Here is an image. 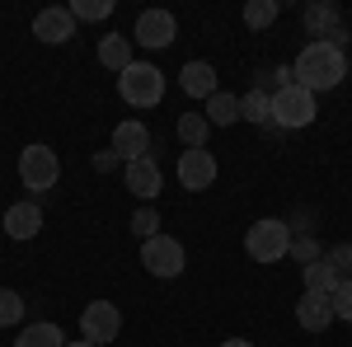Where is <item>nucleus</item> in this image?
I'll use <instances>...</instances> for the list:
<instances>
[{
    "label": "nucleus",
    "mask_w": 352,
    "mask_h": 347,
    "mask_svg": "<svg viewBox=\"0 0 352 347\" xmlns=\"http://www.w3.org/2000/svg\"><path fill=\"white\" fill-rule=\"evenodd\" d=\"M292 76H296L300 89L320 94V89H338L343 76H348V56L338 43H305L300 56L292 61Z\"/></svg>",
    "instance_id": "nucleus-1"
},
{
    "label": "nucleus",
    "mask_w": 352,
    "mask_h": 347,
    "mask_svg": "<svg viewBox=\"0 0 352 347\" xmlns=\"http://www.w3.org/2000/svg\"><path fill=\"white\" fill-rule=\"evenodd\" d=\"M118 94H122V104H132V108H155L164 99V71L151 66V61H132L118 76Z\"/></svg>",
    "instance_id": "nucleus-2"
},
{
    "label": "nucleus",
    "mask_w": 352,
    "mask_h": 347,
    "mask_svg": "<svg viewBox=\"0 0 352 347\" xmlns=\"http://www.w3.org/2000/svg\"><path fill=\"white\" fill-rule=\"evenodd\" d=\"M287 249H292V225H287V221H272V216L254 221L249 235H244V254H249L254 263H282Z\"/></svg>",
    "instance_id": "nucleus-3"
},
{
    "label": "nucleus",
    "mask_w": 352,
    "mask_h": 347,
    "mask_svg": "<svg viewBox=\"0 0 352 347\" xmlns=\"http://www.w3.org/2000/svg\"><path fill=\"white\" fill-rule=\"evenodd\" d=\"M315 117H320V104H315V94H310V89L287 85V89H277V94H272V127L296 132V127H310Z\"/></svg>",
    "instance_id": "nucleus-4"
},
{
    "label": "nucleus",
    "mask_w": 352,
    "mask_h": 347,
    "mask_svg": "<svg viewBox=\"0 0 352 347\" xmlns=\"http://www.w3.org/2000/svg\"><path fill=\"white\" fill-rule=\"evenodd\" d=\"M56 179H61V160H56L52 146H24L19 150V183L28 188V192H47V188H56Z\"/></svg>",
    "instance_id": "nucleus-5"
},
{
    "label": "nucleus",
    "mask_w": 352,
    "mask_h": 347,
    "mask_svg": "<svg viewBox=\"0 0 352 347\" xmlns=\"http://www.w3.org/2000/svg\"><path fill=\"white\" fill-rule=\"evenodd\" d=\"M184 244L174 240V235H151V240H141V267L151 272V277H179L184 272Z\"/></svg>",
    "instance_id": "nucleus-6"
},
{
    "label": "nucleus",
    "mask_w": 352,
    "mask_h": 347,
    "mask_svg": "<svg viewBox=\"0 0 352 347\" xmlns=\"http://www.w3.org/2000/svg\"><path fill=\"white\" fill-rule=\"evenodd\" d=\"M80 333H85V343H94V347L113 343L122 333V310L113 300H89L85 315H80Z\"/></svg>",
    "instance_id": "nucleus-7"
},
{
    "label": "nucleus",
    "mask_w": 352,
    "mask_h": 347,
    "mask_svg": "<svg viewBox=\"0 0 352 347\" xmlns=\"http://www.w3.org/2000/svg\"><path fill=\"white\" fill-rule=\"evenodd\" d=\"M300 24H305V33H310L315 43H338V47H343V38H348V24H343V14H338V5H329V0H310V5L300 10Z\"/></svg>",
    "instance_id": "nucleus-8"
},
{
    "label": "nucleus",
    "mask_w": 352,
    "mask_h": 347,
    "mask_svg": "<svg viewBox=\"0 0 352 347\" xmlns=\"http://www.w3.org/2000/svg\"><path fill=\"white\" fill-rule=\"evenodd\" d=\"M136 43L146 47V52H160V47H169L174 38H179V24H174V14L169 10H141L136 14Z\"/></svg>",
    "instance_id": "nucleus-9"
},
{
    "label": "nucleus",
    "mask_w": 352,
    "mask_h": 347,
    "mask_svg": "<svg viewBox=\"0 0 352 347\" xmlns=\"http://www.w3.org/2000/svg\"><path fill=\"white\" fill-rule=\"evenodd\" d=\"M179 183L188 192H207L217 183V155L212 150H184L179 155Z\"/></svg>",
    "instance_id": "nucleus-10"
},
{
    "label": "nucleus",
    "mask_w": 352,
    "mask_h": 347,
    "mask_svg": "<svg viewBox=\"0 0 352 347\" xmlns=\"http://www.w3.org/2000/svg\"><path fill=\"white\" fill-rule=\"evenodd\" d=\"M33 38H38V43H52V47L71 43V38H76V19H71V10H66V5H47V10H38V19H33Z\"/></svg>",
    "instance_id": "nucleus-11"
},
{
    "label": "nucleus",
    "mask_w": 352,
    "mask_h": 347,
    "mask_svg": "<svg viewBox=\"0 0 352 347\" xmlns=\"http://www.w3.org/2000/svg\"><path fill=\"white\" fill-rule=\"evenodd\" d=\"M113 155H118V160H127V164L146 160V155H151V132H146L136 117L118 122V127H113Z\"/></svg>",
    "instance_id": "nucleus-12"
},
{
    "label": "nucleus",
    "mask_w": 352,
    "mask_h": 347,
    "mask_svg": "<svg viewBox=\"0 0 352 347\" xmlns=\"http://www.w3.org/2000/svg\"><path fill=\"white\" fill-rule=\"evenodd\" d=\"M296 324L310 328V333H324L333 324V295H320V291H305L296 300Z\"/></svg>",
    "instance_id": "nucleus-13"
},
{
    "label": "nucleus",
    "mask_w": 352,
    "mask_h": 347,
    "mask_svg": "<svg viewBox=\"0 0 352 347\" xmlns=\"http://www.w3.org/2000/svg\"><path fill=\"white\" fill-rule=\"evenodd\" d=\"M179 85H184L188 99H212V94L221 89V85H217V66H212V61H184Z\"/></svg>",
    "instance_id": "nucleus-14"
},
{
    "label": "nucleus",
    "mask_w": 352,
    "mask_h": 347,
    "mask_svg": "<svg viewBox=\"0 0 352 347\" xmlns=\"http://www.w3.org/2000/svg\"><path fill=\"white\" fill-rule=\"evenodd\" d=\"M160 164L151 160V155H146V160H132L127 164V192H136V197H141V202H155V192H160Z\"/></svg>",
    "instance_id": "nucleus-15"
},
{
    "label": "nucleus",
    "mask_w": 352,
    "mask_h": 347,
    "mask_svg": "<svg viewBox=\"0 0 352 347\" xmlns=\"http://www.w3.org/2000/svg\"><path fill=\"white\" fill-rule=\"evenodd\" d=\"M38 230H43L38 202H14V207L5 212V235H10V240H33Z\"/></svg>",
    "instance_id": "nucleus-16"
},
{
    "label": "nucleus",
    "mask_w": 352,
    "mask_h": 347,
    "mask_svg": "<svg viewBox=\"0 0 352 347\" xmlns=\"http://www.w3.org/2000/svg\"><path fill=\"white\" fill-rule=\"evenodd\" d=\"M99 61L109 66L113 76H122V71L132 66V38H122V33H104V38H99Z\"/></svg>",
    "instance_id": "nucleus-17"
},
{
    "label": "nucleus",
    "mask_w": 352,
    "mask_h": 347,
    "mask_svg": "<svg viewBox=\"0 0 352 347\" xmlns=\"http://www.w3.org/2000/svg\"><path fill=\"white\" fill-rule=\"evenodd\" d=\"M212 127H235L240 122V99L235 94H226V89H217L212 99H207V113H202Z\"/></svg>",
    "instance_id": "nucleus-18"
},
{
    "label": "nucleus",
    "mask_w": 352,
    "mask_h": 347,
    "mask_svg": "<svg viewBox=\"0 0 352 347\" xmlns=\"http://www.w3.org/2000/svg\"><path fill=\"white\" fill-rule=\"evenodd\" d=\"M14 347H66V338H61V328L56 324H28V328H19V338H14Z\"/></svg>",
    "instance_id": "nucleus-19"
},
{
    "label": "nucleus",
    "mask_w": 352,
    "mask_h": 347,
    "mask_svg": "<svg viewBox=\"0 0 352 347\" xmlns=\"http://www.w3.org/2000/svg\"><path fill=\"white\" fill-rule=\"evenodd\" d=\"M207 132H212V122H207L202 113H184V117H179V141H184L188 150H207Z\"/></svg>",
    "instance_id": "nucleus-20"
},
{
    "label": "nucleus",
    "mask_w": 352,
    "mask_h": 347,
    "mask_svg": "<svg viewBox=\"0 0 352 347\" xmlns=\"http://www.w3.org/2000/svg\"><path fill=\"white\" fill-rule=\"evenodd\" d=\"M240 122H272V94H263V89H249L240 99Z\"/></svg>",
    "instance_id": "nucleus-21"
},
{
    "label": "nucleus",
    "mask_w": 352,
    "mask_h": 347,
    "mask_svg": "<svg viewBox=\"0 0 352 347\" xmlns=\"http://www.w3.org/2000/svg\"><path fill=\"white\" fill-rule=\"evenodd\" d=\"M277 14H282V5H277V0H249V5H244V24L254 28V33L272 28V24H277Z\"/></svg>",
    "instance_id": "nucleus-22"
},
{
    "label": "nucleus",
    "mask_w": 352,
    "mask_h": 347,
    "mask_svg": "<svg viewBox=\"0 0 352 347\" xmlns=\"http://www.w3.org/2000/svg\"><path fill=\"white\" fill-rule=\"evenodd\" d=\"M338 282H343V277H338V272H333V267H329L324 258H320V263H310V267H305V291L333 295V291H338Z\"/></svg>",
    "instance_id": "nucleus-23"
},
{
    "label": "nucleus",
    "mask_w": 352,
    "mask_h": 347,
    "mask_svg": "<svg viewBox=\"0 0 352 347\" xmlns=\"http://www.w3.org/2000/svg\"><path fill=\"white\" fill-rule=\"evenodd\" d=\"M19 320H24V295L14 287H0V328H14Z\"/></svg>",
    "instance_id": "nucleus-24"
},
{
    "label": "nucleus",
    "mask_w": 352,
    "mask_h": 347,
    "mask_svg": "<svg viewBox=\"0 0 352 347\" xmlns=\"http://www.w3.org/2000/svg\"><path fill=\"white\" fill-rule=\"evenodd\" d=\"M66 10H71L76 24H80V19L99 24V19H109V14H113V0H76V5H66Z\"/></svg>",
    "instance_id": "nucleus-25"
},
{
    "label": "nucleus",
    "mask_w": 352,
    "mask_h": 347,
    "mask_svg": "<svg viewBox=\"0 0 352 347\" xmlns=\"http://www.w3.org/2000/svg\"><path fill=\"white\" fill-rule=\"evenodd\" d=\"M287 254H292V258H296L300 267H310V263H320V258H324V249H320V244L310 240V235H300V240H292V249H287Z\"/></svg>",
    "instance_id": "nucleus-26"
},
{
    "label": "nucleus",
    "mask_w": 352,
    "mask_h": 347,
    "mask_svg": "<svg viewBox=\"0 0 352 347\" xmlns=\"http://www.w3.org/2000/svg\"><path fill=\"white\" fill-rule=\"evenodd\" d=\"M132 230L141 235V240H151V235H160V216H155V207H141V212L132 216Z\"/></svg>",
    "instance_id": "nucleus-27"
},
{
    "label": "nucleus",
    "mask_w": 352,
    "mask_h": 347,
    "mask_svg": "<svg viewBox=\"0 0 352 347\" xmlns=\"http://www.w3.org/2000/svg\"><path fill=\"white\" fill-rule=\"evenodd\" d=\"M333 320H348L352 324V277H343L338 291H333Z\"/></svg>",
    "instance_id": "nucleus-28"
},
{
    "label": "nucleus",
    "mask_w": 352,
    "mask_h": 347,
    "mask_svg": "<svg viewBox=\"0 0 352 347\" xmlns=\"http://www.w3.org/2000/svg\"><path fill=\"white\" fill-rule=\"evenodd\" d=\"M221 347H254V343H244V338H226Z\"/></svg>",
    "instance_id": "nucleus-29"
},
{
    "label": "nucleus",
    "mask_w": 352,
    "mask_h": 347,
    "mask_svg": "<svg viewBox=\"0 0 352 347\" xmlns=\"http://www.w3.org/2000/svg\"><path fill=\"white\" fill-rule=\"evenodd\" d=\"M66 347H94V343H85V338H80V343H66Z\"/></svg>",
    "instance_id": "nucleus-30"
},
{
    "label": "nucleus",
    "mask_w": 352,
    "mask_h": 347,
    "mask_svg": "<svg viewBox=\"0 0 352 347\" xmlns=\"http://www.w3.org/2000/svg\"><path fill=\"white\" fill-rule=\"evenodd\" d=\"M348 272H352V263H348Z\"/></svg>",
    "instance_id": "nucleus-31"
}]
</instances>
